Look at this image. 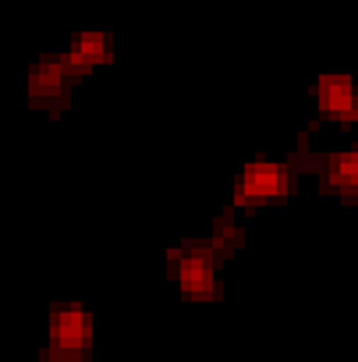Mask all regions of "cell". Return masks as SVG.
I'll return each instance as SVG.
<instances>
[{
	"instance_id": "cell-1",
	"label": "cell",
	"mask_w": 358,
	"mask_h": 362,
	"mask_svg": "<svg viewBox=\"0 0 358 362\" xmlns=\"http://www.w3.org/2000/svg\"><path fill=\"white\" fill-rule=\"evenodd\" d=\"M291 185L287 167L280 163H249L241 174L238 199H266V196H284Z\"/></svg>"
},
{
	"instance_id": "cell-2",
	"label": "cell",
	"mask_w": 358,
	"mask_h": 362,
	"mask_svg": "<svg viewBox=\"0 0 358 362\" xmlns=\"http://www.w3.org/2000/svg\"><path fill=\"white\" fill-rule=\"evenodd\" d=\"M177 277H181V288H185V291L206 295V291L213 288V252H210V249H192V252H185Z\"/></svg>"
},
{
	"instance_id": "cell-3",
	"label": "cell",
	"mask_w": 358,
	"mask_h": 362,
	"mask_svg": "<svg viewBox=\"0 0 358 362\" xmlns=\"http://www.w3.org/2000/svg\"><path fill=\"white\" fill-rule=\"evenodd\" d=\"M89 341V320L82 309H61L54 316V348L57 351H78Z\"/></svg>"
},
{
	"instance_id": "cell-4",
	"label": "cell",
	"mask_w": 358,
	"mask_h": 362,
	"mask_svg": "<svg viewBox=\"0 0 358 362\" xmlns=\"http://www.w3.org/2000/svg\"><path fill=\"white\" fill-rule=\"evenodd\" d=\"M319 103L333 117H358V89L347 78H323L319 82Z\"/></svg>"
},
{
	"instance_id": "cell-5",
	"label": "cell",
	"mask_w": 358,
	"mask_h": 362,
	"mask_svg": "<svg viewBox=\"0 0 358 362\" xmlns=\"http://www.w3.org/2000/svg\"><path fill=\"white\" fill-rule=\"evenodd\" d=\"M64 78H68V61H40L29 75V86H32V96H54L64 89Z\"/></svg>"
},
{
	"instance_id": "cell-6",
	"label": "cell",
	"mask_w": 358,
	"mask_h": 362,
	"mask_svg": "<svg viewBox=\"0 0 358 362\" xmlns=\"http://www.w3.org/2000/svg\"><path fill=\"white\" fill-rule=\"evenodd\" d=\"M330 185L333 189H340V192H358V149L354 153H337L333 160H330Z\"/></svg>"
},
{
	"instance_id": "cell-7",
	"label": "cell",
	"mask_w": 358,
	"mask_h": 362,
	"mask_svg": "<svg viewBox=\"0 0 358 362\" xmlns=\"http://www.w3.org/2000/svg\"><path fill=\"white\" fill-rule=\"evenodd\" d=\"M103 54H107V40H103L100 33H85V36L75 40V47H71V54H68V64H71V68H85V64L100 61Z\"/></svg>"
}]
</instances>
